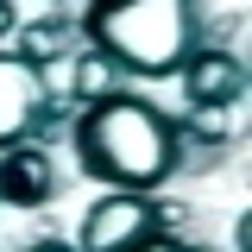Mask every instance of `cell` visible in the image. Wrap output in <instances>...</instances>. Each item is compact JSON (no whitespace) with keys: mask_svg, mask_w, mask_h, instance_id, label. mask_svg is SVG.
<instances>
[{"mask_svg":"<svg viewBox=\"0 0 252 252\" xmlns=\"http://www.w3.org/2000/svg\"><path fill=\"white\" fill-rule=\"evenodd\" d=\"M76 158H82L89 177L145 195L164 177H177L183 132L170 126V114H158L152 101H139V94H101L76 120Z\"/></svg>","mask_w":252,"mask_h":252,"instance_id":"1","label":"cell"},{"mask_svg":"<svg viewBox=\"0 0 252 252\" xmlns=\"http://www.w3.org/2000/svg\"><path fill=\"white\" fill-rule=\"evenodd\" d=\"M82 32L114 69L177 76L195 51V0H89Z\"/></svg>","mask_w":252,"mask_h":252,"instance_id":"2","label":"cell"},{"mask_svg":"<svg viewBox=\"0 0 252 252\" xmlns=\"http://www.w3.org/2000/svg\"><path fill=\"white\" fill-rule=\"evenodd\" d=\"M44 126H51V89H44L38 63L0 57V152L32 145Z\"/></svg>","mask_w":252,"mask_h":252,"instance_id":"3","label":"cell"},{"mask_svg":"<svg viewBox=\"0 0 252 252\" xmlns=\"http://www.w3.org/2000/svg\"><path fill=\"white\" fill-rule=\"evenodd\" d=\"M145 233H158V208L145 202V195L120 189V195H107V202L89 208V220H82V246H76V252H126V246H139Z\"/></svg>","mask_w":252,"mask_h":252,"instance_id":"4","label":"cell"},{"mask_svg":"<svg viewBox=\"0 0 252 252\" xmlns=\"http://www.w3.org/2000/svg\"><path fill=\"white\" fill-rule=\"evenodd\" d=\"M183 94H189V107H202V114H227V107L246 101V63L227 57V51H189Z\"/></svg>","mask_w":252,"mask_h":252,"instance_id":"5","label":"cell"},{"mask_svg":"<svg viewBox=\"0 0 252 252\" xmlns=\"http://www.w3.org/2000/svg\"><path fill=\"white\" fill-rule=\"evenodd\" d=\"M57 195V164L38 152V145H13L0 158V202L13 208H44Z\"/></svg>","mask_w":252,"mask_h":252,"instance_id":"6","label":"cell"},{"mask_svg":"<svg viewBox=\"0 0 252 252\" xmlns=\"http://www.w3.org/2000/svg\"><path fill=\"white\" fill-rule=\"evenodd\" d=\"M69 38H76L69 19H44V26L26 32V51H19V57H26V63H44V57H57V51H69Z\"/></svg>","mask_w":252,"mask_h":252,"instance_id":"7","label":"cell"},{"mask_svg":"<svg viewBox=\"0 0 252 252\" xmlns=\"http://www.w3.org/2000/svg\"><path fill=\"white\" fill-rule=\"evenodd\" d=\"M126 252H189L183 240H170V233H145L139 246H126Z\"/></svg>","mask_w":252,"mask_h":252,"instance_id":"8","label":"cell"},{"mask_svg":"<svg viewBox=\"0 0 252 252\" xmlns=\"http://www.w3.org/2000/svg\"><path fill=\"white\" fill-rule=\"evenodd\" d=\"M19 26V19H13V6H6V0H0V38H6V32Z\"/></svg>","mask_w":252,"mask_h":252,"instance_id":"9","label":"cell"},{"mask_svg":"<svg viewBox=\"0 0 252 252\" xmlns=\"http://www.w3.org/2000/svg\"><path fill=\"white\" fill-rule=\"evenodd\" d=\"M32 252H76V246H63V240H38Z\"/></svg>","mask_w":252,"mask_h":252,"instance_id":"10","label":"cell"}]
</instances>
